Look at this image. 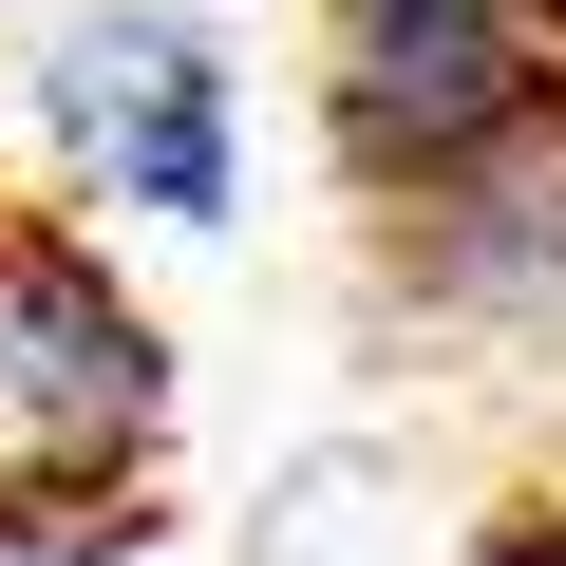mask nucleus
<instances>
[{
  "instance_id": "nucleus-3",
  "label": "nucleus",
  "mask_w": 566,
  "mask_h": 566,
  "mask_svg": "<svg viewBox=\"0 0 566 566\" xmlns=\"http://www.w3.org/2000/svg\"><path fill=\"white\" fill-rule=\"evenodd\" d=\"M39 95H57L76 170H95L114 208H151V227H227V189H245V95H227L208 20L114 0V20H76V39L39 57Z\"/></svg>"
},
{
  "instance_id": "nucleus-5",
  "label": "nucleus",
  "mask_w": 566,
  "mask_h": 566,
  "mask_svg": "<svg viewBox=\"0 0 566 566\" xmlns=\"http://www.w3.org/2000/svg\"><path fill=\"white\" fill-rule=\"evenodd\" d=\"M0 566H133L114 491H0Z\"/></svg>"
},
{
  "instance_id": "nucleus-1",
  "label": "nucleus",
  "mask_w": 566,
  "mask_h": 566,
  "mask_svg": "<svg viewBox=\"0 0 566 566\" xmlns=\"http://www.w3.org/2000/svg\"><path fill=\"white\" fill-rule=\"evenodd\" d=\"M322 133L378 208H416V189L566 133V39L528 0H359L322 39Z\"/></svg>"
},
{
  "instance_id": "nucleus-4",
  "label": "nucleus",
  "mask_w": 566,
  "mask_h": 566,
  "mask_svg": "<svg viewBox=\"0 0 566 566\" xmlns=\"http://www.w3.org/2000/svg\"><path fill=\"white\" fill-rule=\"evenodd\" d=\"M397 264L434 283V303H472V322H547V303H566V133L416 189V208H397Z\"/></svg>"
},
{
  "instance_id": "nucleus-2",
  "label": "nucleus",
  "mask_w": 566,
  "mask_h": 566,
  "mask_svg": "<svg viewBox=\"0 0 566 566\" xmlns=\"http://www.w3.org/2000/svg\"><path fill=\"white\" fill-rule=\"evenodd\" d=\"M170 434V340L151 303L57 245V227H0V491H133Z\"/></svg>"
}]
</instances>
